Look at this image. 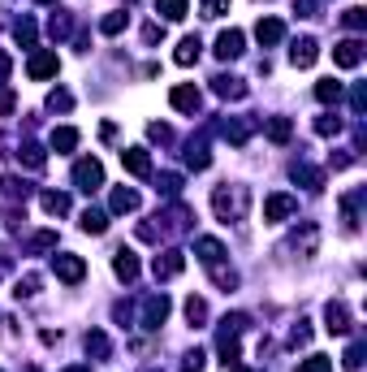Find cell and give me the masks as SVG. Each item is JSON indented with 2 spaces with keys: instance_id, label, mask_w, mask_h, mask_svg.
Segmentation results:
<instances>
[{
  "instance_id": "1",
  "label": "cell",
  "mask_w": 367,
  "mask_h": 372,
  "mask_svg": "<svg viewBox=\"0 0 367 372\" xmlns=\"http://www.w3.org/2000/svg\"><path fill=\"white\" fill-rule=\"evenodd\" d=\"M212 208H216L220 221H242L247 208H251V190H247V186H216Z\"/></svg>"
},
{
  "instance_id": "2",
  "label": "cell",
  "mask_w": 367,
  "mask_h": 372,
  "mask_svg": "<svg viewBox=\"0 0 367 372\" xmlns=\"http://www.w3.org/2000/svg\"><path fill=\"white\" fill-rule=\"evenodd\" d=\"M74 186L78 190H100L104 186V165H100V160H78V165H74Z\"/></svg>"
},
{
  "instance_id": "3",
  "label": "cell",
  "mask_w": 367,
  "mask_h": 372,
  "mask_svg": "<svg viewBox=\"0 0 367 372\" xmlns=\"http://www.w3.org/2000/svg\"><path fill=\"white\" fill-rule=\"evenodd\" d=\"M169 316V299L165 295H151L147 303H143V329H160Z\"/></svg>"
},
{
  "instance_id": "4",
  "label": "cell",
  "mask_w": 367,
  "mask_h": 372,
  "mask_svg": "<svg viewBox=\"0 0 367 372\" xmlns=\"http://www.w3.org/2000/svg\"><path fill=\"white\" fill-rule=\"evenodd\" d=\"M294 208H298L294 195H268V199H264V221H285Z\"/></svg>"
},
{
  "instance_id": "5",
  "label": "cell",
  "mask_w": 367,
  "mask_h": 372,
  "mask_svg": "<svg viewBox=\"0 0 367 372\" xmlns=\"http://www.w3.org/2000/svg\"><path fill=\"white\" fill-rule=\"evenodd\" d=\"M186 268V255L182 251H165V255H156V264H151V273H156V277H178V273Z\"/></svg>"
},
{
  "instance_id": "6",
  "label": "cell",
  "mask_w": 367,
  "mask_h": 372,
  "mask_svg": "<svg viewBox=\"0 0 367 372\" xmlns=\"http://www.w3.org/2000/svg\"><path fill=\"white\" fill-rule=\"evenodd\" d=\"M333 61H337L342 70H355L359 61H363V43L359 39H342L337 48H333Z\"/></svg>"
},
{
  "instance_id": "7",
  "label": "cell",
  "mask_w": 367,
  "mask_h": 372,
  "mask_svg": "<svg viewBox=\"0 0 367 372\" xmlns=\"http://www.w3.org/2000/svg\"><path fill=\"white\" fill-rule=\"evenodd\" d=\"M216 57L220 61L242 57V30H220V35H216Z\"/></svg>"
},
{
  "instance_id": "8",
  "label": "cell",
  "mask_w": 367,
  "mask_h": 372,
  "mask_svg": "<svg viewBox=\"0 0 367 372\" xmlns=\"http://www.w3.org/2000/svg\"><path fill=\"white\" fill-rule=\"evenodd\" d=\"M255 39H260L264 48H273L285 39V22L281 18H260V26H255Z\"/></svg>"
},
{
  "instance_id": "9",
  "label": "cell",
  "mask_w": 367,
  "mask_h": 372,
  "mask_svg": "<svg viewBox=\"0 0 367 372\" xmlns=\"http://www.w3.org/2000/svg\"><path fill=\"white\" fill-rule=\"evenodd\" d=\"M52 268H56V277H61V282H83V273H87V264L78 260V255H56Z\"/></svg>"
},
{
  "instance_id": "10",
  "label": "cell",
  "mask_w": 367,
  "mask_h": 372,
  "mask_svg": "<svg viewBox=\"0 0 367 372\" xmlns=\"http://www.w3.org/2000/svg\"><path fill=\"white\" fill-rule=\"evenodd\" d=\"M315 57H320V48H315V39H298L294 48H290V61L298 70H311L315 66Z\"/></svg>"
},
{
  "instance_id": "11",
  "label": "cell",
  "mask_w": 367,
  "mask_h": 372,
  "mask_svg": "<svg viewBox=\"0 0 367 372\" xmlns=\"http://www.w3.org/2000/svg\"><path fill=\"white\" fill-rule=\"evenodd\" d=\"M121 165L130 169L134 177H147V173H151V156L143 152V148H130V152H121Z\"/></svg>"
},
{
  "instance_id": "12",
  "label": "cell",
  "mask_w": 367,
  "mask_h": 372,
  "mask_svg": "<svg viewBox=\"0 0 367 372\" xmlns=\"http://www.w3.org/2000/svg\"><path fill=\"white\" fill-rule=\"evenodd\" d=\"M56 66H61L56 52H35L26 70H30V78H52V74H56Z\"/></svg>"
},
{
  "instance_id": "13",
  "label": "cell",
  "mask_w": 367,
  "mask_h": 372,
  "mask_svg": "<svg viewBox=\"0 0 367 372\" xmlns=\"http://www.w3.org/2000/svg\"><path fill=\"white\" fill-rule=\"evenodd\" d=\"M113 273H117L121 282H134V277H138V255H134V251H117Z\"/></svg>"
},
{
  "instance_id": "14",
  "label": "cell",
  "mask_w": 367,
  "mask_h": 372,
  "mask_svg": "<svg viewBox=\"0 0 367 372\" xmlns=\"http://www.w3.org/2000/svg\"><path fill=\"white\" fill-rule=\"evenodd\" d=\"M199 35H186L182 43H178V52H173V61H178V66H195V61H199Z\"/></svg>"
},
{
  "instance_id": "15",
  "label": "cell",
  "mask_w": 367,
  "mask_h": 372,
  "mask_svg": "<svg viewBox=\"0 0 367 372\" xmlns=\"http://www.w3.org/2000/svg\"><path fill=\"white\" fill-rule=\"evenodd\" d=\"M169 104H173V108H182V112H195V108H199V91H195V87H173Z\"/></svg>"
},
{
  "instance_id": "16",
  "label": "cell",
  "mask_w": 367,
  "mask_h": 372,
  "mask_svg": "<svg viewBox=\"0 0 367 372\" xmlns=\"http://www.w3.org/2000/svg\"><path fill=\"white\" fill-rule=\"evenodd\" d=\"M324 320H328V333H346V329H350V316H346L342 303H328V307H324Z\"/></svg>"
},
{
  "instance_id": "17",
  "label": "cell",
  "mask_w": 367,
  "mask_h": 372,
  "mask_svg": "<svg viewBox=\"0 0 367 372\" xmlns=\"http://www.w3.org/2000/svg\"><path fill=\"white\" fill-rule=\"evenodd\" d=\"M212 83H216V95H225V100H242V95H247L242 78H225V74H220V78H212Z\"/></svg>"
},
{
  "instance_id": "18",
  "label": "cell",
  "mask_w": 367,
  "mask_h": 372,
  "mask_svg": "<svg viewBox=\"0 0 367 372\" xmlns=\"http://www.w3.org/2000/svg\"><path fill=\"white\" fill-rule=\"evenodd\" d=\"M195 247H199V260H203L207 268H212V264H220V255H225V247H220L216 238H199Z\"/></svg>"
},
{
  "instance_id": "19",
  "label": "cell",
  "mask_w": 367,
  "mask_h": 372,
  "mask_svg": "<svg viewBox=\"0 0 367 372\" xmlns=\"http://www.w3.org/2000/svg\"><path fill=\"white\" fill-rule=\"evenodd\" d=\"M83 230H87V234H104V230H108V213L87 208V213H83Z\"/></svg>"
},
{
  "instance_id": "20",
  "label": "cell",
  "mask_w": 367,
  "mask_h": 372,
  "mask_svg": "<svg viewBox=\"0 0 367 372\" xmlns=\"http://www.w3.org/2000/svg\"><path fill=\"white\" fill-rule=\"evenodd\" d=\"M108 208H113V213H134V208H138V195H134V190H113Z\"/></svg>"
},
{
  "instance_id": "21",
  "label": "cell",
  "mask_w": 367,
  "mask_h": 372,
  "mask_svg": "<svg viewBox=\"0 0 367 372\" xmlns=\"http://www.w3.org/2000/svg\"><path fill=\"white\" fill-rule=\"evenodd\" d=\"M18 165H26V169H43V152L35 148V143H22V148H18Z\"/></svg>"
},
{
  "instance_id": "22",
  "label": "cell",
  "mask_w": 367,
  "mask_h": 372,
  "mask_svg": "<svg viewBox=\"0 0 367 372\" xmlns=\"http://www.w3.org/2000/svg\"><path fill=\"white\" fill-rule=\"evenodd\" d=\"M156 13H165L169 22H182L186 18V0H156Z\"/></svg>"
},
{
  "instance_id": "23",
  "label": "cell",
  "mask_w": 367,
  "mask_h": 372,
  "mask_svg": "<svg viewBox=\"0 0 367 372\" xmlns=\"http://www.w3.org/2000/svg\"><path fill=\"white\" fill-rule=\"evenodd\" d=\"M43 213H52V217H61V213H70V199L65 195H56V190H43Z\"/></svg>"
},
{
  "instance_id": "24",
  "label": "cell",
  "mask_w": 367,
  "mask_h": 372,
  "mask_svg": "<svg viewBox=\"0 0 367 372\" xmlns=\"http://www.w3.org/2000/svg\"><path fill=\"white\" fill-rule=\"evenodd\" d=\"M315 100H320V104H337V100H342V83H333V78H324V83L315 87Z\"/></svg>"
},
{
  "instance_id": "25",
  "label": "cell",
  "mask_w": 367,
  "mask_h": 372,
  "mask_svg": "<svg viewBox=\"0 0 367 372\" xmlns=\"http://www.w3.org/2000/svg\"><path fill=\"white\" fill-rule=\"evenodd\" d=\"M290 135H294V126H290V117H273V121H268V139H273V143H285Z\"/></svg>"
},
{
  "instance_id": "26",
  "label": "cell",
  "mask_w": 367,
  "mask_h": 372,
  "mask_svg": "<svg viewBox=\"0 0 367 372\" xmlns=\"http://www.w3.org/2000/svg\"><path fill=\"white\" fill-rule=\"evenodd\" d=\"M52 148H56V152L78 148V130H70V126H65V130H52Z\"/></svg>"
},
{
  "instance_id": "27",
  "label": "cell",
  "mask_w": 367,
  "mask_h": 372,
  "mask_svg": "<svg viewBox=\"0 0 367 372\" xmlns=\"http://www.w3.org/2000/svg\"><path fill=\"white\" fill-rule=\"evenodd\" d=\"M342 368H350V372L363 368V342H350V351L342 355Z\"/></svg>"
},
{
  "instance_id": "28",
  "label": "cell",
  "mask_w": 367,
  "mask_h": 372,
  "mask_svg": "<svg viewBox=\"0 0 367 372\" xmlns=\"http://www.w3.org/2000/svg\"><path fill=\"white\" fill-rule=\"evenodd\" d=\"M298 372H333V360L328 355H311L307 364H298Z\"/></svg>"
},
{
  "instance_id": "29",
  "label": "cell",
  "mask_w": 367,
  "mask_h": 372,
  "mask_svg": "<svg viewBox=\"0 0 367 372\" xmlns=\"http://www.w3.org/2000/svg\"><path fill=\"white\" fill-rule=\"evenodd\" d=\"M56 247V234L52 230H39L35 238H30V251H52Z\"/></svg>"
},
{
  "instance_id": "30",
  "label": "cell",
  "mask_w": 367,
  "mask_h": 372,
  "mask_svg": "<svg viewBox=\"0 0 367 372\" xmlns=\"http://www.w3.org/2000/svg\"><path fill=\"white\" fill-rule=\"evenodd\" d=\"M100 30H104V35H121V30H125V13H108V18L100 22Z\"/></svg>"
},
{
  "instance_id": "31",
  "label": "cell",
  "mask_w": 367,
  "mask_h": 372,
  "mask_svg": "<svg viewBox=\"0 0 367 372\" xmlns=\"http://www.w3.org/2000/svg\"><path fill=\"white\" fill-rule=\"evenodd\" d=\"M87 351H91V355H100V360H104V355H108V337H104L100 329H95V333H87Z\"/></svg>"
},
{
  "instance_id": "32",
  "label": "cell",
  "mask_w": 367,
  "mask_h": 372,
  "mask_svg": "<svg viewBox=\"0 0 367 372\" xmlns=\"http://www.w3.org/2000/svg\"><path fill=\"white\" fill-rule=\"evenodd\" d=\"M203 316H207V307H203V299H186V320H190V325H199Z\"/></svg>"
},
{
  "instance_id": "33",
  "label": "cell",
  "mask_w": 367,
  "mask_h": 372,
  "mask_svg": "<svg viewBox=\"0 0 367 372\" xmlns=\"http://www.w3.org/2000/svg\"><path fill=\"white\" fill-rule=\"evenodd\" d=\"M13 295H18V299H30V295H39V277H22Z\"/></svg>"
},
{
  "instance_id": "34",
  "label": "cell",
  "mask_w": 367,
  "mask_h": 372,
  "mask_svg": "<svg viewBox=\"0 0 367 372\" xmlns=\"http://www.w3.org/2000/svg\"><path fill=\"white\" fill-rule=\"evenodd\" d=\"M229 9V0H203V18H220Z\"/></svg>"
},
{
  "instance_id": "35",
  "label": "cell",
  "mask_w": 367,
  "mask_h": 372,
  "mask_svg": "<svg viewBox=\"0 0 367 372\" xmlns=\"http://www.w3.org/2000/svg\"><path fill=\"white\" fill-rule=\"evenodd\" d=\"M13 35H18V43H35V22H18Z\"/></svg>"
},
{
  "instance_id": "36",
  "label": "cell",
  "mask_w": 367,
  "mask_h": 372,
  "mask_svg": "<svg viewBox=\"0 0 367 372\" xmlns=\"http://www.w3.org/2000/svg\"><path fill=\"white\" fill-rule=\"evenodd\" d=\"M363 22H367L363 9H346V26H350V30H363Z\"/></svg>"
},
{
  "instance_id": "37",
  "label": "cell",
  "mask_w": 367,
  "mask_h": 372,
  "mask_svg": "<svg viewBox=\"0 0 367 372\" xmlns=\"http://www.w3.org/2000/svg\"><path fill=\"white\" fill-rule=\"evenodd\" d=\"M48 104H52V108H70L74 95H70V91H52V95H48Z\"/></svg>"
},
{
  "instance_id": "38",
  "label": "cell",
  "mask_w": 367,
  "mask_h": 372,
  "mask_svg": "<svg viewBox=\"0 0 367 372\" xmlns=\"http://www.w3.org/2000/svg\"><path fill=\"white\" fill-rule=\"evenodd\" d=\"M315 130H320V135H337L342 121H337V117H320V121H315Z\"/></svg>"
},
{
  "instance_id": "39",
  "label": "cell",
  "mask_w": 367,
  "mask_h": 372,
  "mask_svg": "<svg viewBox=\"0 0 367 372\" xmlns=\"http://www.w3.org/2000/svg\"><path fill=\"white\" fill-rule=\"evenodd\" d=\"M182 372H203V351H195V355H186V364H182Z\"/></svg>"
},
{
  "instance_id": "40",
  "label": "cell",
  "mask_w": 367,
  "mask_h": 372,
  "mask_svg": "<svg viewBox=\"0 0 367 372\" xmlns=\"http://www.w3.org/2000/svg\"><path fill=\"white\" fill-rule=\"evenodd\" d=\"M350 104H355V112H363V104H367V91H363V87H355V95H350Z\"/></svg>"
},
{
  "instance_id": "41",
  "label": "cell",
  "mask_w": 367,
  "mask_h": 372,
  "mask_svg": "<svg viewBox=\"0 0 367 372\" xmlns=\"http://www.w3.org/2000/svg\"><path fill=\"white\" fill-rule=\"evenodd\" d=\"M9 108H13V91H5V87H0V117H5Z\"/></svg>"
},
{
  "instance_id": "42",
  "label": "cell",
  "mask_w": 367,
  "mask_h": 372,
  "mask_svg": "<svg viewBox=\"0 0 367 372\" xmlns=\"http://www.w3.org/2000/svg\"><path fill=\"white\" fill-rule=\"evenodd\" d=\"M5 74H9V57H5V52H0V78H5Z\"/></svg>"
},
{
  "instance_id": "43",
  "label": "cell",
  "mask_w": 367,
  "mask_h": 372,
  "mask_svg": "<svg viewBox=\"0 0 367 372\" xmlns=\"http://www.w3.org/2000/svg\"><path fill=\"white\" fill-rule=\"evenodd\" d=\"M65 372H91V368H65Z\"/></svg>"
},
{
  "instance_id": "44",
  "label": "cell",
  "mask_w": 367,
  "mask_h": 372,
  "mask_svg": "<svg viewBox=\"0 0 367 372\" xmlns=\"http://www.w3.org/2000/svg\"><path fill=\"white\" fill-rule=\"evenodd\" d=\"M229 372H251V368H229Z\"/></svg>"
},
{
  "instance_id": "45",
  "label": "cell",
  "mask_w": 367,
  "mask_h": 372,
  "mask_svg": "<svg viewBox=\"0 0 367 372\" xmlns=\"http://www.w3.org/2000/svg\"><path fill=\"white\" fill-rule=\"evenodd\" d=\"M43 5H48V0H43Z\"/></svg>"
}]
</instances>
